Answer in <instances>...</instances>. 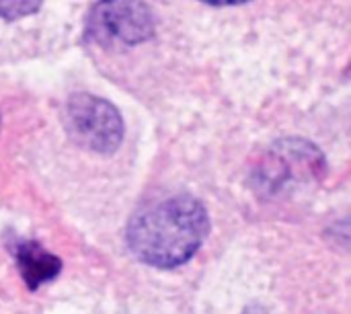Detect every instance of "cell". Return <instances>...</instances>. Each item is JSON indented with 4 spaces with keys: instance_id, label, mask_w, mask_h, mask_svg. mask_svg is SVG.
Returning <instances> with one entry per match:
<instances>
[{
    "instance_id": "obj_1",
    "label": "cell",
    "mask_w": 351,
    "mask_h": 314,
    "mask_svg": "<svg viewBox=\"0 0 351 314\" xmlns=\"http://www.w3.org/2000/svg\"><path fill=\"white\" fill-rule=\"evenodd\" d=\"M210 232L204 204L191 195H173L140 210L128 224V247L136 259L158 269L187 263Z\"/></svg>"
},
{
    "instance_id": "obj_2",
    "label": "cell",
    "mask_w": 351,
    "mask_h": 314,
    "mask_svg": "<svg viewBox=\"0 0 351 314\" xmlns=\"http://www.w3.org/2000/svg\"><path fill=\"white\" fill-rule=\"evenodd\" d=\"M64 123L70 138L93 152L113 154L123 142V117L113 103L88 93L68 99Z\"/></svg>"
},
{
    "instance_id": "obj_3",
    "label": "cell",
    "mask_w": 351,
    "mask_h": 314,
    "mask_svg": "<svg viewBox=\"0 0 351 314\" xmlns=\"http://www.w3.org/2000/svg\"><path fill=\"white\" fill-rule=\"evenodd\" d=\"M156 21L142 0H99L86 16V37L101 45H140L152 39Z\"/></svg>"
},
{
    "instance_id": "obj_4",
    "label": "cell",
    "mask_w": 351,
    "mask_h": 314,
    "mask_svg": "<svg viewBox=\"0 0 351 314\" xmlns=\"http://www.w3.org/2000/svg\"><path fill=\"white\" fill-rule=\"evenodd\" d=\"M325 158L317 146L306 140H284L276 142L259 162L257 177L263 185L274 191L284 187V183L302 181L306 175L319 177Z\"/></svg>"
},
{
    "instance_id": "obj_5",
    "label": "cell",
    "mask_w": 351,
    "mask_h": 314,
    "mask_svg": "<svg viewBox=\"0 0 351 314\" xmlns=\"http://www.w3.org/2000/svg\"><path fill=\"white\" fill-rule=\"evenodd\" d=\"M14 261L29 290L49 284L62 271V261L35 241H21L14 247Z\"/></svg>"
},
{
    "instance_id": "obj_6",
    "label": "cell",
    "mask_w": 351,
    "mask_h": 314,
    "mask_svg": "<svg viewBox=\"0 0 351 314\" xmlns=\"http://www.w3.org/2000/svg\"><path fill=\"white\" fill-rule=\"evenodd\" d=\"M45 0H0V19L19 21L23 16L35 14Z\"/></svg>"
},
{
    "instance_id": "obj_7",
    "label": "cell",
    "mask_w": 351,
    "mask_h": 314,
    "mask_svg": "<svg viewBox=\"0 0 351 314\" xmlns=\"http://www.w3.org/2000/svg\"><path fill=\"white\" fill-rule=\"evenodd\" d=\"M206 4H212V6H234V4H245V2H251V0H202Z\"/></svg>"
},
{
    "instance_id": "obj_8",
    "label": "cell",
    "mask_w": 351,
    "mask_h": 314,
    "mask_svg": "<svg viewBox=\"0 0 351 314\" xmlns=\"http://www.w3.org/2000/svg\"><path fill=\"white\" fill-rule=\"evenodd\" d=\"M243 314H267L263 309H257V306H251V309H247Z\"/></svg>"
}]
</instances>
